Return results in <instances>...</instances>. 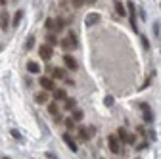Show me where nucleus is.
Returning <instances> with one entry per match:
<instances>
[{"label":"nucleus","mask_w":161,"mask_h":159,"mask_svg":"<svg viewBox=\"0 0 161 159\" xmlns=\"http://www.w3.org/2000/svg\"><path fill=\"white\" fill-rule=\"evenodd\" d=\"M108 146H109L111 153H115V155L121 153V140H119V136H115V134L108 136Z\"/></svg>","instance_id":"obj_1"},{"label":"nucleus","mask_w":161,"mask_h":159,"mask_svg":"<svg viewBox=\"0 0 161 159\" xmlns=\"http://www.w3.org/2000/svg\"><path fill=\"white\" fill-rule=\"evenodd\" d=\"M117 136H119V140L125 142V144H136V134H129L125 129H119Z\"/></svg>","instance_id":"obj_2"},{"label":"nucleus","mask_w":161,"mask_h":159,"mask_svg":"<svg viewBox=\"0 0 161 159\" xmlns=\"http://www.w3.org/2000/svg\"><path fill=\"white\" fill-rule=\"evenodd\" d=\"M38 56L44 59V62H50L52 59V56H54V50H52V46L50 44H42L38 48Z\"/></svg>","instance_id":"obj_3"},{"label":"nucleus","mask_w":161,"mask_h":159,"mask_svg":"<svg viewBox=\"0 0 161 159\" xmlns=\"http://www.w3.org/2000/svg\"><path fill=\"white\" fill-rule=\"evenodd\" d=\"M38 83H40V86H42V90H56V83H54V79L52 77H40L38 79Z\"/></svg>","instance_id":"obj_4"},{"label":"nucleus","mask_w":161,"mask_h":159,"mask_svg":"<svg viewBox=\"0 0 161 159\" xmlns=\"http://www.w3.org/2000/svg\"><path fill=\"white\" fill-rule=\"evenodd\" d=\"M62 138H64V142L67 144V148H69V150H71L73 153H77V150H79V146H77V142L73 140V136H71L69 132H65V134H64Z\"/></svg>","instance_id":"obj_5"},{"label":"nucleus","mask_w":161,"mask_h":159,"mask_svg":"<svg viewBox=\"0 0 161 159\" xmlns=\"http://www.w3.org/2000/svg\"><path fill=\"white\" fill-rule=\"evenodd\" d=\"M140 109H142V113H144V123H152L153 121V113L150 111V106L148 104H140Z\"/></svg>","instance_id":"obj_6"},{"label":"nucleus","mask_w":161,"mask_h":159,"mask_svg":"<svg viewBox=\"0 0 161 159\" xmlns=\"http://www.w3.org/2000/svg\"><path fill=\"white\" fill-rule=\"evenodd\" d=\"M52 96H54L56 102H65V100H67V92H65L64 88H56V90H52Z\"/></svg>","instance_id":"obj_7"},{"label":"nucleus","mask_w":161,"mask_h":159,"mask_svg":"<svg viewBox=\"0 0 161 159\" xmlns=\"http://www.w3.org/2000/svg\"><path fill=\"white\" fill-rule=\"evenodd\" d=\"M64 63H65V67H67L69 71H77V62H75L73 56L65 54V56H64Z\"/></svg>","instance_id":"obj_8"},{"label":"nucleus","mask_w":161,"mask_h":159,"mask_svg":"<svg viewBox=\"0 0 161 159\" xmlns=\"http://www.w3.org/2000/svg\"><path fill=\"white\" fill-rule=\"evenodd\" d=\"M77 138H79L80 142H88V140H90V132H88V129L79 127V130H77Z\"/></svg>","instance_id":"obj_9"},{"label":"nucleus","mask_w":161,"mask_h":159,"mask_svg":"<svg viewBox=\"0 0 161 159\" xmlns=\"http://www.w3.org/2000/svg\"><path fill=\"white\" fill-rule=\"evenodd\" d=\"M59 44H62V48H64L65 52H69V50H73V48L77 46V42H73V38H69V36L62 38V41H59Z\"/></svg>","instance_id":"obj_10"},{"label":"nucleus","mask_w":161,"mask_h":159,"mask_svg":"<svg viewBox=\"0 0 161 159\" xmlns=\"http://www.w3.org/2000/svg\"><path fill=\"white\" fill-rule=\"evenodd\" d=\"M48 98H50L48 90H42V92H36L35 102H36V104H48Z\"/></svg>","instance_id":"obj_11"},{"label":"nucleus","mask_w":161,"mask_h":159,"mask_svg":"<svg viewBox=\"0 0 161 159\" xmlns=\"http://www.w3.org/2000/svg\"><path fill=\"white\" fill-rule=\"evenodd\" d=\"M0 27H2V31H6L10 27V14L8 12H0Z\"/></svg>","instance_id":"obj_12"},{"label":"nucleus","mask_w":161,"mask_h":159,"mask_svg":"<svg viewBox=\"0 0 161 159\" xmlns=\"http://www.w3.org/2000/svg\"><path fill=\"white\" fill-rule=\"evenodd\" d=\"M98 21H100V14H98V12L88 14V15H86V19H85V23H86L88 27H90V25H96Z\"/></svg>","instance_id":"obj_13"},{"label":"nucleus","mask_w":161,"mask_h":159,"mask_svg":"<svg viewBox=\"0 0 161 159\" xmlns=\"http://www.w3.org/2000/svg\"><path fill=\"white\" fill-rule=\"evenodd\" d=\"M52 79H59V81H65L67 79V73H65V69H52Z\"/></svg>","instance_id":"obj_14"},{"label":"nucleus","mask_w":161,"mask_h":159,"mask_svg":"<svg viewBox=\"0 0 161 159\" xmlns=\"http://www.w3.org/2000/svg\"><path fill=\"white\" fill-rule=\"evenodd\" d=\"M115 12H117V15H129V10L123 6V4H121V0H115Z\"/></svg>","instance_id":"obj_15"},{"label":"nucleus","mask_w":161,"mask_h":159,"mask_svg":"<svg viewBox=\"0 0 161 159\" xmlns=\"http://www.w3.org/2000/svg\"><path fill=\"white\" fill-rule=\"evenodd\" d=\"M27 71L33 73V75H38L40 73V65L36 62H27Z\"/></svg>","instance_id":"obj_16"},{"label":"nucleus","mask_w":161,"mask_h":159,"mask_svg":"<svg viewBox=\"0 0 161 159\" xmlns=\"http://www.w3.org/2000/svg\"><path fill=\"white\" fill-rule=\"evenodd\" d=\"M64 109H67V111H75L77 109V100H75V98H67Z\"/></svg>","instance_id":"obj_17"},{"label":"nucleus","mask_w":161,"mask_h":159,"mask_svg":"<svg viewBox=\"0 0 161 159\" xmlns=\"http://www.w3.org/2000/svg\"><path fill=\"white\" fill-rule=\"evenodd\" d=\"M44 27H46V31H48V33H56V19L48 17L46 21H44Z\"/></svg>","instance_id":"obj_18"},{"label":"nucleus","mask_w":161,"mask_h":159,"mask_svg":"<svg viewBox=\"0 0 161 159\" xmlns=\"http://www.w3.org/2000/svg\"><path fill=\"white\" fill-rule=\"evenodd\" d=\"M21 19H23V10H17V12H15V15H14V19H12V25H14V27H17Z\"/></svg>","instance_id":"obj_19"},{"label":"nucleus","mask_w":161,"mask_h":159,"mask_svg":"<svg viewBox=\"0 0 161 159\" xmlns=\"http://www.w3.org/2000/svg\"><path fill=\"white\" fill-rule=\"evenodd\" d=\"M48 113H50V115H54V117H58V113H59V107H58V104H56V102L48 104Z\"/></svg>","instance_id":"obj_20"},{"label":"nucleus","mask_w":161,"mask_h":159,"mask_svg":"<svg viewBox=\"0 0 161 159\" xmlns=\"http://www.w3.org/2000/svg\"><path fill=\"white\" fill-rule=\"evenodd\" d=\"M46 42H48L50 46H54V44H59V41L56 38V35H54V33H48V35H46Z\"/></svg>","instance_id":"obj_21"},{"label":"nucleus","mask_w":161,"mask_h":159,"mask_svg":"<svg viewBox=\"0 0 161 159\" xmlns=\"http://www.w3.org/2000/svg\"><path fill=\"white\" fill-rule=\"evenodd\" d=\"M83 117H85V113L80 111V109H75V111H73V119H75L77 123H79V121H83Z\"/></svg>","instance_id":"obj_22"},{"label":"nucleus","mask_w":161,"mask_h":159,"mask_svg":"<svg viewBox=\"0 0 161 159\" xmlns=\"http://www.w3.org/2000/svg\"><path fill=\"white\" fill-rule=\"evenodd\" d=\"M65 123V127H67V130H75V119L71 117V119H67V121H64Z\"/></svg>","instance_id":"obj_23"},{"label":"nucleus","mask_w":161,"mask_h":159,"mask_svg":"<svg viewBox=\"0 0 161 159\" xmlns=\"http://www.w3.org/2000/svg\"><path fill=\"white\" fill-rule=\"evenodd\" d=\"M33 46H35V36H29L27 41H25V48H27V50H31Z\"/></svg>","instance_id":"obj_24"},{"label":"nucleus","mask_w":161,"mask_h":159,"mask_svg":"<svg viewBox=\"0 0 161 159\" xmlns=\"http://www.w3.org/2000/svg\"><path fill=\"white\" fill-rule=\"evenodd\" d=\"M104 104H106L108 107H111V106H113V96H109V94H108V96L104 98Z\"/></svg>","instance_id":"obj_25"},{"label":"nucleus","mask_w":161,"mask_h":159,"mask_svg":"<svg viewBox=\"0 0 161 159\" xmlns=\"http://www.w3.org/2000/svg\"><path fill=\"white\" fill-rule=\"evenodd\" d=\"M85 2H86V0H71V4H73L75 8H80V6H83Z\"/></svg>","instance_id":"obj_26"},{"label":"nucleus","mask_w":161,"mask_h":159,"mask_svg":"<svg viewBox=\"0 0 161 159\" xmlns=\"http://www.w3.org/2000/svg\"><path fill=\"white\" fill-rule=\"evenodd\" d=\"M142 46H144L146 50L150 48V41H148V38H146V36H142Z\"/></svg>","instance_id":"obj_27"},{"label":"nucleus","mask_w":161,"mask_h":159,"mask_svg":"<svg viewBox=\"0 0 161 159\" xmlns=\"http://www.w3.org/2000/svg\"><path fill=\"white\" fill-rule=\"evenodd\" d=\"M12 136L15 138V140H21V134H19L17 130H14V129H12Z\"/></svg>","instance_id":"obj_28"},{"label":"nucleus","mask_w":161,"mask_h":159,"mask_svg":"<svg viewBox=\"0 0 161 159\" xmlns=\"http://www.w3.org/2000/svg\"><path fill=\"white\" fill-rule=\"evenodd\" d=\"M0 6H6V0H0Z\"/></svg>","instance_id":"obj_29"},{"label":"nucleus","mask_w":161,"mask_h":159,"mask_svg":"<svg viewBox=\"0 0 161 159\" xmlns=\"http://www.w3.org/2000/svg\"><path fill=\"white\" fill-rule=\"evenodd\" d=\"M86 2H88V4H94V2H98V0H86Z\"/></svg>","instance_id":"obj_30"},{"label":"nucleus","mask_w":161,"mask_h":159,"mask_svg":"<svg viewBox=\"0 0 161 159\" xmlns=\"http://www.w3.org/2000/svg\"><path fill=\"white\" fill-rule=\"evenodd\" d=\"M2 159H10V157H2Z\"/></svg>","instance_id":"obj_31"},{"label":"nucleus","mask_w":161,"mask_h":159,"mask_svg":"<svg viewBox=\"0 0 161 159\" xmlns=\"http://www.w3.org/2000/svg\"><path fill=\"white\" fill-rule=\"evenodd\" d=\"M0 50H2V44H0Z\"/></svg>","instance_id":"obj_32"}]
</instances>
